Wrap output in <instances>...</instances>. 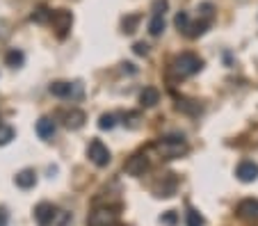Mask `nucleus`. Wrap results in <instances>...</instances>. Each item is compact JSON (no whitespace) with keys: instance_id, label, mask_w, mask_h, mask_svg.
Returning <instances> with one entry per match:
<instances>
[{"instance_id":"4468645a","label":"nucleus","mask_w":258,"mask_h":226,"mask_svg":"<svg viewBox=\"0 0 258 226\" xmlns=\"http://www.w3.org/2000/svg\"><path fill=\"white\" fill-rule=\"evenodd\" d=\"M158 101H160V94H158V89L155 87H146L144 92L139 94V103L144 105V108H153Z\"/></svg>"},{"instance_id":"9d476101","label":"nucleus","mask_w":258,"mask_h":226,"mask_svg":"<svg viewBox=\"0 0 258 226\" xmlns=\"http://www.w3.org/2000/svg\"><path fill=\"white\" fill-rule=\"evenodd\" d=\"M78 87V85H71V83H53L50 85V94L53 96H57V99H69V96H73V89Z\"/></svg>"},{"instance_id":"5701e85b","label":"nucleus","mask_w":258,"mask_h":226,"mask_svg":"<svg viewBox=\"0 0 258 226\" xmlns=\"http://www.w3.org/2000/svg\"><path fill=\"white\" fill-rule=\"evenodd\" d=\"M137 16H128V19H124V30L126 32H135V25H137Z\"/></svg>"},{"instance_id":"39448f33","label":"nucleus","mask_w":258,"mask_h":226,"mask_svg":"<svg viewBox=\"0 0 258 226\" xmlns=\"http://www.w3.org/2000/svg\"><path fill=\"white\" fill-rule=\"evenodd\" d=\"M114 221H117V212H114L112 208H99V210H94L90 215L87 224L90 226H112Z\"/></svg>"},{"instance_id":"6e6552de","label":"nucleus","mask_w":258,"mask_h":226,"mask_svg":"<svg viewBox=\"0 0 258 226\" xmlns=\"http://www.w3.org/2000/svg\"><path fill=\"white\" fill-rule=\"evenodd\" d=\"M238 215L242 219H258V199H244L238 203Z\"/></svg>"},{"instance_id":"7ed1b4c3","label":"nucleus","mask_w":258,"mask_h":226,"mask_svg":"<svg viewBox=\"0 0 258 226\" xmlns=\"http://www.w3.org/2000/svg\"><path fill=\"white\" fill-rule=\"evenodd\" d=\"M87 156H90V160L96 165V167H105V165L110 163V151L101 139H92L90 148H87Z\"/></svg>"},{"instance_id":"f3484780","label":"nucleus","mask_w":258,"mask_h":226,"mask_svg":"<svg viewBox=\"0 0 258 226\" xmlns=\"http://www.w3.org/2000/svg\"><path fill=\"white\" fill-rule=\"evenodd\" d=\"M23 59H25V55L21 53V50H16V48H12L10 53L5 55V62L10 64V66H14V69H16V66H21V64H23Z\"/></svg>"},{"instance_id":"ddd939ff","label":"nucleus","mask_w":258,"mask_h":226,"mask_svg":"<svg viewBox=\"0 0 258 226\" xmlns=\"http://www.w3.org/2000/svg\"><path fill=\"white\" fill-rule=\"evenodd\" d=\"M64 119H66V128H71V130H78V128H82L84 126V112L82 110H71V112H66L64 114Z\"/></svg>"},{"instance_id":"9b49d317","label":"nucleus","mask_w":258,"mask_h":226,"mask_svg":"<svg viewBox=\"0 0 258 226\" xmlns=\"http://www.w3.org/2000/svg\"><path fill=\"white\" fill-rule=\"evenodd\" d=\"M37 135H39L41 139H50L55 135V121L48 117H41L39 121H37Z\"/></svg>"},{"instance_id":"a878e982","label":"nucleus","mask_w":258,"mask_h":226,"mask_svg":"<svg viewBox=\"0 0 258 226\" xmlns=\"http://www.w3.org/2000/svg\"><path fill=\"white\" fill-rule=\"evenodd\" d=\"M162 224L174 226L176 224V212H167V215H162Z\"/></svg>"},{"instance_id":"f257e3e1","label":"nucleus","mask_w":258,"mask_h":226,"mask_svg":"<svg viewBox=\"0 0 258 226\" xmlns=\"http://www.w3.org/2000/svg\"><path fill=\"white\" fill-rule=\"evenodd\" d=\"M155 148L162 153V158L171 160V158H181L188 153V142L183 137H164L155 144Z\"/></svg>"},{"instance_id":"20e7f679","label":"nucleus","mask_w":258,"mask_h":226,"mask_svg":"<svg viewBox=\"0 0 258 226\" xmlns=\"http://www.w3.org/2000/svg\"><path fill=\"white\" fill-rule=\"evenodd\" d=\"M50 23H53V28L57 30V35L64 37L66 30L71 28V23H73V16H71V12L66 10H57V12H50Z\"/></svg>"},{"instance_id":"1a4fd4ad","label":"nucleus","mask_w":258,"mask_h":226,"mask_svg":"<svg viewBox=\"0 0 258 226\" xmlns=\"http://www.w3.org/2000/svg\"><path fill=\"white\" fill-rule=\"evenodd\" d=\"M146 167H149V160H146V156H133L128 160V165H126V172L130 174V176H142V174L146 172Z\"/></svg>"},{"instance_id":"423d86ee","label":"nucleus","mask_w":258,"mask_h":226,"mask_svg":"<svg viewBox=\"0 0 258 226\" xmlns=\"http://www.w3.org/2000/svg\"><path fill=\"white\" fill-rule=\"evenodd\" d=\"M55 215H57V210L50 203H39L35 208V219L39 221V226H50L55 221Z\"/></svg>"},{"instance_id":"393cba45","label":"nucleus","mask_w":258,"mask_h":226,"mask_svg":"<svg viewBox=\"0 0 258 226\" xmlns=\"http://www.w3.org/2000/svg\"><path fill=\"white\" fill-rule=\"evenodd\" d=\"M153 10H155V14H164V10H167V0H155Z\"/></svg>"},{"instance_id":"412c9836","label":"nucleus","mask_w":258,"mask_h":226,"mask_svg":"<svg viewBox=\"0 0 258 226\" xmlns=\"http://www.w3.org/2000/svg\"><path fill=\"white\" fill-rule=\"evenodd\" d=\"M188 226H204V217L199 215L197 210H190L188 212Z\"/></svg>"},{"instance_id":"dca6fc26","label":"nucleus","mask_w":258,"mask_h":226,"mask_svg":"<svg viewBox=\"0 0 258 226\" xmlns=\"http://www.w3.org/2000/svg\"><path fill=\"white\" fill-rule=\"evenodd\" d=\"M162 30H164V19H162V14H153V19L149 21V32H151L153 37H158Z\"/></svg>"},{"instance_id":"2eb2a0df","label":"nucleus","mask_w":258,"mask_h":226,"mask_svg":"<svg viewBox=\"0 0 258 226\" xmlns=\"http://www.w3.org/2000/svg\"><path fill=\"white\" fill-rule=\"evenodd\" d=\"M174 192H176V178L174 176H169L167 183H158V185H155V194H158V197H171Z\"/></svg>"},{"instance_id":"f8f14e48","label":"nucleus","mask_w":258,"mask_h":226,"mask_svg":"<svg viewBox=\"0 0 258 226\" xmlns=\"http://www.w3.org/2000/svg\"><path fill=\"white\" fill-rule=\"evenodd\" d=\"M35 183H37V174L32 169H23V172L16 174V185L21 190H30V187H35Z\"/></svg>"},{"instance_id":"f03ea898","label":"nucleus","mask_w":258,"mask_h":226,"mask_svg":"<svg viewBox=\"0 0 258 226\" xmlns=\"http://www.w3.org/2000/svg\"><path fill=\"white\" fill-rule=\"evenodd\" d=\"M201 66H204V62L192 53H183L181 57H176V62H174V69L179 76H194L201 71Z\"/></svg>"},{"instance_id":"4be33fe9","label":"nucleus","mask_w":258,"mask_h":226,"mask_svg":"<svg viewBox=\"0 0 258 226\" xmlns=\"http://www.w3.org/2000/svg\"><path fill=\"white\" fill-rule=\"evenodd\" d=\"M176 28L179 30H188L190 28V16L185 14V12H181V14L176 16Z\"/></svg>"},{"instance_id":"cd10ccee","label":"nucleus","mask_w":258,"mask_h":226,"mask_svg":"<svg viewBox=\"0 0 258 226\" xmlns=\"http://www.w3.org/2000/svg\"><path fill=\"white\" fill-rule=\"evenodd\" d=\"M5 219H7V217L3 215V212H0V226H5Z\"/></svg>"},{"instance_id":"aec40b11","label":"nucleus","mask_w":258,"mask_h":226,"mask_svg":"<svg viewBox=\"0 0 258 226\" xmlns=\"http://www.w3.org/2000/svg\"><path fill=\"white\" fill-rule=\"evenodd\" d=\"M48 19H50V12L46 10V7H39V10L32 14V21H37V23H46Z\"/></svg>"},{"instance_id":"a211bd4d","label":"nucleus","mask_w":258,"mask_h":226,"mask_svg":"<svg viewBox=\"0 0 258 226\" xmlns=\"http://www.w3.org/2000/svg\"><path fill=\"white\" fill-rule=\"evenodd\" d=\"M14 139V128L12 126H5V123H0V146H5Z\"/></svg>"},{"instance_id":"bb28decb","label":"nucleus","mask_w":258,"mask_h":226,"mask_svg":"<svg viewBox=\"0 0 258 226\" xmlns=\"http://www.w3.org/2000/svg\"><path fill=\"white\" fill-rule=\"evenodd\" d=\"M135 53H137V55H146V53H149V46H146V44H135Z\"/></svg>"},{"instance_id":"b1692460","label":"nucleus","mask_w":258,"mask_h":226,"mask_svg":"<svg viewBox=\"0 0 258 226\" xmlns=\"http://www.w3.org/2000/svg\"><path fill=\"white\" fill-rule=\"evenodd\" d=\"M206 28H208V21H201V23H197V25H194L190 35H192V37H197V35H201V32H206Z\"/></svg>"},{"instance_id":"6ab92c4d","label":"nucleus","mask_w":258,"mask_h":226,"mask_svg":"<svg viewBox=\"0 0 258 226\" xmlns=\"http://www.w3.org/2000/svg\"><path fill=\"white\" fill-rule=\"evenodd\" d=\"M114 126H117V119H114V114H103V117L99 119V128H101V130H112Z\"/></svg>"},{"instance_id":"0eeeda50","label":"nucleus","mask_w":258,"mask_h":226,"mask_svg":"<svg viewBox=\"0 0 258 226\" xmlns=\"http://www.w3.org/2000/svg\"><path fill=\"white\" fill-rule=\"evenodd\" d=\"M238 178L242 183H253L258 178V165L253 160H244L238 165Z\"/></svg>"}]
</instances>
